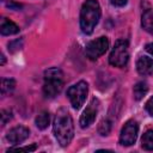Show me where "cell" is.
Instances as JSON below:
<instances>
[{
    "label": "cell",
    "mask_w": 153,
    "mask_h": 153,
    "mask_svg": "<svg viewBox=\"0 0 153 153\" xmlns=\"http://www.w3.org/2000/svg\"><path fill=\"white\" fill-rule=\"evenodd\" d=\"M114 6H118V7H121V6H124L126 4H127V1L128 0H109Z\"/></svg>",
    "instance_id": "obj_22"
},
{
    "label": "cell",
    "mask_w": 153,
    "mask_h": 153,
    "mask_svg": "<svg viewBox=\"0 0 153 153\" xmlns=\"http://www.w3.org/2000/svg\"><path fill=\"white\" fill-rule=\"evenodd\" d=\"M142 27L151 35H153V10H146L141 18Z\"/></svg>",
    "instance_id": "obj_11"
},
{
    "label": "cell",
    "mask_w": 153,
    "mask_h": 153,
    "mask_svg": "<svg viewBox=\"0 0 153 153\" xmlns=\"http://www.w3.org/2000/svg\"><path fill=\"white\" fill-rule=\"evenodd\" d=\"M146 50L151 54V55H153V43H149V44H147L146 45Z\"/></svg>",
    "instance_id": "obj_23"
},
{
    "label": "cell",
    "mask_w": 153,
    "mask_h": 153,
    "mask_svg": "<svg viewBox=\"0 0 153 153\" xmlns=\"http://www.w3.org/2000/svg\"><path fill=\"white\" fill-rule=\"evenodd\" d=\"M4 63H5V56L1 55V65H4Z\"/></svg>",
    "instance_id": "obj_24"
},
{
    "label": "cell",
    "mask_w": 153,
    "mask_h": 153,
    "mask_svg": "<svg viewBox=\"0 0 153 153\" xmlns=\"http://www.w3.org/2000/svg\"><path fill=\"white\" fill-rule=\"evenodd\" d=\"M137 131H139V126L137 122L134 120H129L126 122L121 130L120 135V143L122 146H131L137 137Z\"/></svg>",
    "instance_id": "obj_7"
},
{
    "label": "cell",
    "mask_w": 153,
    "mask_h": 153,
    "mask_svg": "<svg viewBox=\"0 0 153 153\" xmlns=\"http://www.w3.org/2000/svg\"><path fill=\"white\" fill-rule=\"evenodd\" d=\"M109 48V39L104 36L91 41L87 45H86V56L90 60H97L99 56H102Z\"/></svg>",
    "instance_id": "obj_6"
},
{
    "label": "cell",
    "mask_w": 153,
    "mask_h": 153,
    "mask_svg": "<svg viewBox=\"0 0 153 153\" xmlns=\"http://www.w3.org/2000/svg\"><path fill=\"white\" fill-rule=\"evenodd\" d=\"M141 143H142V147L147 151H153V130L149 129L147 130L143 135H142V139H141Z\"/></svg>",
    "instance_id": "obj_15"
},
{
    "label": "cell",
    "mask_w": 153,
    "mask_h": 153,
    "mask_svg": "<svg viewBox=\"0 0 153 153\" xmlns=\"http://www.w3.org/2000/svg\"><path fill=\"white\" fill-rule=\"evenodd\" d=\"M136 69L143 76L152 75L153 74V60L147 56H140L136 62Z\"/></svg>",
    "instance_id": "obj_10"
},
{
    "label": "cell",
    "mask_w": 153,
    "mask_h": 153,
    "mask_svg": "<svg viewBox=\"0 0 153 153\" xmlns=\"http://www.w3.org/2000/svg\"><path fill=\"white\" fill-rule=\"evenodd\" d=\"M146 110H147V112L151 116H153V97H151L147 100V103H146Z\"/></svg>",
    "instance_id": "obj_20"
},
{
    "label": "cell",
    "mask_w": 153,
    "mask_h": 153,
    "mask_svg": "<svg viewBox=\"0 0 153 153\" xmlns=\"http://www.w3.org/2000/svg\"><path fill=\"white\" fill-rule=\"evenodd\" d=\"M49 122H50V116L48 111H41L36 117V126L39 129H45L49 126Z\"/></svg>",
    "instance_id": "obj_14"
},
{
    "label": "cell",
    "mask_w": 153,
    "mask_h": 153,
    "mask_svg": "<svg viewBox=\"0 0 153 153\" xmlns=\"http://www.w3.org/2000/svg\"><path fill=\"white\" fill-rule=\"evenodd\" d=\"M0 31L2 35L8 36V35H14L17 32H19V27L11 20L4 18L1 22V26H0Z\"/></svg>",
    "instance_id": "obj_12"
},
{
    "label": "cell",
    "mask_w": 153,
    "mask_h": 153,
    "mask_svg": "<svg viewBox=\"0 0 153 153\" xmlns=\"http://www.w3.org/2000/svg\"><path fill=\"white\" fill-rule=\"evenodd\" d=\"M129 60V48L126 39H117L111 54L109 56V62L114 67H124Z\"/></svg>",
    "instance_id": "obj_4"
},
{
    "label": "cell",
    "mask_w": 153,
    "mask_h": 153,
    "mask_svg": "<svg viewBox=\"0 0 153 153\" xmlns=\"http://www.w3.org/2000/svg\"><path fill=\"white\" fill-rule=\"evenodd\" d=\"M11 118H12V112L10 110H2L1 111V124L2 126H5Z\"/></svg>",
    "instance_id": "obj_19"
},
{
    "label": "cell",
    "mask_w": 153,
    "mask_h": 153,
    "mask_svg": "<svg viewBox=\"0 0 153 153\" xmlns=\"http://www.w3.org/2000/svg\"><path fill=\"white\" fill-rule=\"evenodd\" d=\"M54 134L56 140L61 146H67L71 143L73 135H74V127L73 120L69 112L61 108L57 110L55 118H54Z\"/></svg>",
    "instance_id": "obj_1"
},
{
    "label": "cell",
    "mask_w": 153,
    "mask_h": 153,
    "mask_svg": "<svg viewBox=\"0 0 153 153\" xmlns=\"http://www.w3.org/2000/svg\"><path fill=\"white\" fill-rule=\"evenodd\" d=\"M87 91H88V86H87V82L85 81H79L67 90V96L74 109L81 108V105L85 103Z\"/></svg>",
    "instance_id": "obj_5"
},
{
    "label": "cell",
    "mask_w": 153,
    "mask_h": 153,
    "mask_svg": "<svg viewBox=\"0 0 153 153\" xmlns=\"http://www.w3.org/2000/svg\"><path fill=\"white\" fill-rule=\"evenodd\" d=\"M29 134H30V131H29L27 128H25L23 126H17L7 133L6 139L10 141V143L17 145V143H20V142L25 141L29 137Z\"/></svg>",
    "instance_id": "obj_9"
},
{
    "label": "cell",
    "mask_w": 153,
    "mask_h": 153,
    "mask_svg": "<svg viewBox=\"0 0 153 153\" xmlns=\"http://www.w3.org/2000/svg\"><path fill=\"white\" fill-rule=\"evenodd\" d=\"M36 145H31V146H26V147H18V148H12L11 151H35L36 149Z\"/></svg>",
    "instance_id": "obj_21"
},
{
    "label": "cell",
    "mask_w": 153,
    "mask_h": 153,
    "mask_svg": "<svg viewBox=\"0 0 153 153\" xmlns=\"http://www.w3.org/2000/svg\"><path fill=\"white\" fill-rule=\"evenodd\" d=\"M16 87V81L13 79H2L1 82V92L2 94H8L11 93Z\"/></svg>",
    "instance_id": "obj_16"
},
{
    "label": "cell",
    "mask_w": 153,
    "mask_h": 153,
    "mask_svg": "<svg viewBox=\"0 0 153 153\" xmlns=\"http://www.w3.org/2000/svg\"><path fill=\"white\" fill-rule=\"evenodd\" d=\"M97 104H98V100L93 99L88 104V106L85 109V111L82 112V115L80 116L79 123H80V127L81 128H87V127H90L94 122L96 116H97V109H98Z\"/></svg>",
    "instance_id": "obj_8"
},
{
    "label": "cell",
    "mask_w": 153,
    "mask_h": 153,
    "mask_svg": "<svg viewBox=\"0 0 153 153\" xmlns=\"http://www.w3.org/2000/svg\"><path fill=\"white\" fill-rule=\"evenodd\" d=\"M62 78H63V74L61 69H59L57 67L49 68L45 71L44 73L45 82L43 86V93L47 98H54L61 92L62 85H63Z\"/></svg>",
    "instance_id": "obj_3"
},
{
    "label": "cell",
    "mask_w": 153,
    "mask_h": 153,
    "mask_svg": "<svg viewBox=\"0 0 153 153\" xmlns=\"http://www.w3.org/2000/svg\"><path fill=\"white\" fill-rule=\"evenodd\" d=\"M147 92H148V86H147V84L143 82V81H139L137 84H135V86H134V88H133L134 98H135L136 100L142 99V98L146 96Z\"/></svg>",
    "instance_id": "obj_13"
},
{
    "label": "cell",
    "mask_w": 153,
    "mask_h": 153,
    "mask_svg": "<svg viewBox=\"0 0 153 153\" xmlns=\"http://www.w3.org/2000/svg\"><path fill=\"white\" fill-rule=\"evenodd\" d=\"M110 130H111V124H110V122H109L108 120L102 121L100 124H99V127H98L99 134H100V135H108V134L110 133Z\"/></svg>",
    "instance_id": "obj_17"
},
{
    "label": "cell",
    "mask_w": 153,
    "mask_h": 153,
    "mask_svg": "<svg viewBox=\"0 0 153 153\" xmlns=\"http://www.w3.org/2000/svg\"><path fill=\"white\" fill-rule=\"evenodd\" d=\"M22 44H23V41L22 39H16V41H12L10 44H8V49L13 53V51H17L22 48Z\"/></svg>",
    "instance_id": "obj_18"
},
{
    "label": "cell",
    "mask_w": 153,
    "mask_h": 153,
    "mask_svg": "<svg viewBox=\"0 0 153 153\" xmlns=\"http://www.w3.org/2000/svg\"><path fill=\"white\" fill-rule=\"evenodd\" d=\"M100 18V6L97 0H86L80 11V27L86 35L93 32Z\"/></svg>",
    "instance_id": "obj_2"
}]
</instances>
